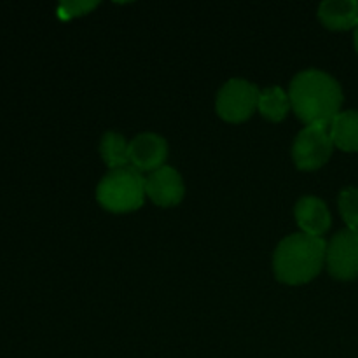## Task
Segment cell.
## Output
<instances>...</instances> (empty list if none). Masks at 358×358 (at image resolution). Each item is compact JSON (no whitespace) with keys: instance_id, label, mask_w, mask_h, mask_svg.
Wrapping results in <instances>:
<instances>
[{"instance_id":"7","label":"cell","mask_w":358,"mask_h":358,"mask_svg":"<svg viewBox=\"0 0 358 358\" xmlns=\"http://www.w3.org/2000/svg\"><path fill=\"white\" fill-rule=\"evenodd\" d=\"M168 143L157 133H140L129 142V166L142 171H156L164 166Z\"/></svg>"},{"instance_id":"9","label":"cell","mask_w":358,"mask_h":358,"mask_svg":"<svg viewBox=\"0 0 358 358\" xmlns=\"http://www.w3.org/2000/svg\"><path fill=\"white\" fill-rule=\"evenodd\" d=\"M297 226L301 227V233H306L310 236L322 238V234L331 227V212L327 205L317 196H303L296 203L294 208Z\"/></svg>"},{"instance_id":"11","label":"cell","mask_w":358,"mask_h":358,"mask_svg":"<svg viewBox=\"0 0 358 358\" xmlns=\"http://www.w3.org/2000/svg\"><path fill=\"white\" fill-rule=\"evenodd\" d=\"M329 133L336 147L358 152V110L339 112L329 126Z\"/></svg>"},{"instance_id":"1","label":"cell","mask_w":358,"mask_h":358,"mask_svg":"<svg viewBox=\"0 0 358 358\" xmlns=\"http://www.w3.org/2000/svg\"><path fill=\"white\" fill-rule=\"evenodd\" d=\"M292 110L306 126H331L343 103V90L331 73L308 69L297 73L289 87Z\"/></svg>"},{"instance_id":"14","label":"cell","mask_w":358,"mask_h":358,"mask_svg":"<svg viewBox=\"0 0 358 358\" xmlns=\"http://www.w3.org/2000/svg\"><path fill=\"white\" fill-rule=\"evenodd\" d=\"M339 210L350 229L358 231V187H346L339 194Z\"/></svg>"},{"instance_id":"6","label":"cell","mask_w":358,"mask_h":358,"mask_svg":"<svg viewBox=\"0 0 358 358\" xmlns=\"http://www.w3.org/2000/svg\"><path fill=\"white\" fill-rule=\"evenodd\" d=\"M325 264L329 273L338 280H353L358 276V231H339L327 243Z\"/></svg>"},{"instance_id":"13","label":"cell","mask_w":358,"mask_h":358,"mask_svg":"<svg viewBox=\"0 0 358 358\" xmlns=\"http://www.w3.org/2000/svg\"><path fill=\"white\" fill-rule=\"evenodd\" d=\"M100 154L110 170L129 166V143L119 133L107 131L101 136Z\"/></svg>"},{"instance_id":"15","label":"cell","mask_w":358,"mask_h":358,"mask_svg":"<svg viewBox=\"0 0 358 358\" xmlns=\"http://www.w3.org/2000/svg\"><path fill=\"white\" fill-rule=\"evenodd\" d=\"M96 6L98 2H63L58 7V16L62 20H72V17L90 13Z\"/></svg>"},{"instance_id":"3","label":"cell","mask_w":358,"mask_h":358,"mask_svg":"<svg viewBox=\"0 0 358 358\" xmlns=\"http://www.w3.org/2000/svg\"><path fill=\"white\" fill-rule=\"evenodd\" d=\"M145 196V178L133 166L110 170L96 187L98 203L112 213L138 210Z\"/></svg>"},{"instance_id":"8","label":"cell","mask_w":358,"mask_h":358,"mask_svg":"<svg viewBox=\"0 0 358 358\" xmlns=\"http://www.w3.org/2000/svg\"><path fill=\"white\" fill-rule=\"evenodd\" d=\"M184 180L175 168L161 166L145 178V194L157 206H175L184 198Z\"/></svg>"},{"instance_id":"2","label":"cell","mask_w":358,"mask_h":358,"mask_svg":"<svg viewBox=\"0 0 358 358\" xmlns=\"http://www.w3.org/2000/svg\"><path fill=\"white\" fill-rule=\"evenodd\" d=\"M327 243L324 238L294 233L283 238L273 255V269L278 282L303 285L311 282L325 264Z\"/></svg>"},{"instance_id":"16","label":"cell","mask_w":358,"mask_h":358,"mask_svg":"<svg viewBox=\"0 0 358 358\" xmlns=\"http://www.w3.org/2000/svg\"><path fill=\"white\" fill-rule=\"evenodd\" d=\"M355 48H357V51H358V24H357V28H355Z\"/></svg>"},{"instance_id":"5","label":"cell","mask_w":358,"mask_h":358,"mask_svg":"<svg viewBox=\"0 0 358 358\" xmlns=\"http://www.w3.org/2000/svg\"><path fill=\"white\" fill-rule=\"evenodd\" d=\"M329 126L310 124L296 136L292 145V159L303 171H313L324 166L332 154Z\"/></svg>"},{"instance_id":"12","label":"cell","mask_w":358,"mask_h":358,"mask_svg":"<svg viewBox=\"0 0 358 358\" xmlns=\"http://www.w3.org/2000/svg\"><path fill=\"white\" fill-rule=\"evenodd\" d=\"M290 98L289 93L282 90L278 86L266 87L259 94V112L262 114V117H266L268 121L280 122L282 119H285V115L290 110Z\"/></svg>"},{"instance_id":"10","label":"cell","mask_w":358,"mask_h":358,"mask_svg":"<svg viewBox=\"0 0 358 358\" xmlns=\"http://www.w3.org/2000/svg\"><path fill=\"white\" fill-rule=\"evenodd\" d=\"M318 17L329 30H348L358 24L357 0H325L318 7Z\"/></svg>"},{"instance_id":"4","label":"cell","mask_w":358,"mask_h":358,"mask_svg":"<svg viewBox=\"0 0 358 358\" xmlns=\"http://www.w3.org/2000/svg\"><path fill=\"white\" fill-rule=\"evenodd\" d=\"M259 87L245 79H229L217 94V114L227 122H243L259 105Z\"/></svg>"}]
</instances>
